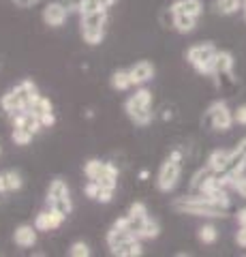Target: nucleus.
<instances>
[{
	"mask_svg": "<svg viewBox=\"0 0 246 257\" xmlns=\"http://www.w3.org/2000/svg\"><path fill=\"white\" fill-rule=\"evenodd\" d=\"M237 223H240L242 227H246V208H240V210H237Z\"/></svg>",
	"mask_w": 246,
	"mask_h": 257,
	"instance_id": "36",
	"label": "nucleus"
},
{
	"mask_svg": "<svg viewBox=\"0 0 246 257\" xmlns=\"http://www.w3.org/2000/svg\"><path fill=\"white\" fill-rule=\"evenodd\" d=\"M131 216V221H133V225H137V223H141L148 216V208H146V204L144 202H133L131 206H129V212H126Z\"/></svg>",
	"mask_w": 246,
	"mask_h": 257,
	"instance_id": "24",
	"label": "nucleus"
},
{
	"mask_svg": "<svg viewBox=\"0 0 246 257\" xmlns=\"http://www.w3.org/2000/svg\"><path fill=\"white\" fill-rule=\"evenodd\" d=\"M33 138H35L33 131H28V128H24V126H13L11 140L15 146H28V144L33 142Z\"/></svg>",
	"mask_w": 246,
	"mask_h": 257,
	"instance_id": "22",
	"label": "nucleus"
},
{
	"mask_svg": "<svg viewBox=\"0 0 246 257\" xmlns=\"http://www.w3.org/2000/svg\"><path fill=\"white\" fill-rule=\"evenodd\" d=\"M84 193H86V197L88 199H94V202H97V197L101 193V184L97 180H88V184L84 187Z\"/></svg>",
	"mask_w": 246,
	"mask_h": 257,
	"instance_id": "31",
	"label": "nucleus"
},
{
	"mask_svg": "<svg viewBox=\"0 0 246 257\" xmlns=\"http://www.w3.org/2000/svg\"><path fill=\"white\" fill-rule=\"evenodd\" d=\"M229 187L233 191H237V195H242L246 199V176H235V178H231Z\"/></svg>",
	"mask_w": 246,
	"mask_h": 257,
	"instance_id": "30",
	"label": "nucleus"
},
{
	"mask_svg": "<svg viewBox=\"0 0 246 257\" xmlns=\"http://www.w3.org/2000/svg\"><path fill=\"white\" fill-rule=\"evenodd\" d=\"M173 20V28H176L180 35H188V32H193L197 28V18H190V15H171Z\"/></svg>",
	"mask_w": 246,
	"mask_h": 257,
	"instance_id": "19",
	"label": "nucleus"
},
{
	"mask_svg": "<svg viewBox=\"0 0 246 257\" xmlns=\"http://www.w3.org/2000/svg\"><path fill=\"white\" fill-rule=\"evenodd\" d=\"M242 9V0H216V11L220 15H233Z\"/></svg>",
	"mask_w": 246,
	"mask_h": 257,
	"instance_id": "25",
	"label": "nucleus"
},
{
	"mask_svg": "<svg viewBox=\"0 0 246 257\" xmlns=\"http://www.w3.org/2000/svg\"><path fill=\"white\" fill-rule=\"evenodd\" d=\"M235 242H237V246L246 248V227H242V225H240V229H237V234H235Z\"/></svg>",
	"mask_w": 246,
	"mask_h": 257,
	"instance_id": "35",
	"label": "nucleus"
},
{
	"mask_svg": "<svg viewBox=\"0 0 246 257\" xmlns=\"http://www.w3.org/2000/svg\"><path fill=\"white\" fill-rule=\"evenodd\" d=\"M35 227L39 231H52V219H50V210H43L35 216Z\"/></svg>",
	"mask_w": 246,
	"mask_h": 257,
	"instance_id": "28",
	"label": "nucleus"
},
{
	"mask_svg": "<svg viewBox=\"0 0 246 257\" xmlns=\"http://www.w3.org/2000/svg\"><path fill=\"white\" fill-rule=\"evenodd\" d=\"M169 13L171 15H176V13L190 15V18L199 20L201 13H203V3H201V0H176V3H171Z\"/></svg>",
	"mask_w": 246,
	"mask_h": 257,
	"instance_id": "13",
	"label": "nucleus"
},
{
	"mask_svg": "<svg viewBox=\"0 0 246 257\" xmlns=\"http://www.w3.org/2000/svg\"><path fill=\"white\" fill-rule=\"evenodd\" d=\"M67 15H69L67 5H62L60 0H54V3H47V5H45L41 18H43L45 26H50V28H60V26H65Z\"/></svg>",
	"mask_w": 246,
	"mask_h": 257,
	"instance_id": "9",
	"label": "nucleus"
},
{
	"mask_svg": "<svg viewBox=\"0 0 246 257\" xmlns=\"http://www.w3.org/2000/svg\"><path fill=\"white\" fill-rule=\"evenodd\" d=\"M242 13H244V20H246V0H242Z\"/></svg>",
	"mask_w": 246,
	"mask_h": 257,
	"instance_id": "40",
	"label": "nucleus"
},
{
	"mask_svg": "<svg viewBox=\"0 0 246 257\" xmlns=\"http://www.w3.org/2000/svg\"><path fill=\"white\" fill-rule=\"evenodd\" d=\"M154 64L150 62V60H139V62H135L133 67L129 69V75H131V82L133 86H144L148 84L150 79H154Z\"/></svg>",
	"mask_w": 246,
	"mask_h": 257,
	"instance_id": "11",
	"label": "nucleus"
},
{
	"mask_svg": "<svg viewBox=\"0 0 246 257\" xmlns=\"http://www.w3.org/2000/svg\"><path fill=\"white\" fill-rule=\"evenodd\" d=\"M244 170H246V138L237 144L235 150H231V159H229V165H227V170L223 174H227L229 182H231V178L242 176Z\"/></svg>",
	"mask_w": 246,
	"mask_h": 257,
	"instance_id": "10",
	"label": "nucleus"
},
{
	"mask_svg": "<svg viewBox=\"0 0 246 257\" xmlns=\"http://www.w3.org/2000/svg\"><path fill=\"white\" fill-rule=\"evenodd\" d=\"M218 50L212 43H197L186 50V62L199 75H214V60Z\"/></svg>",
	"mask_w": 246,
	"mask_h": 257,
	"instance_id": "4",
	"label": "nucleus"
},
{
	"mask_svg": "<svg viewBox=\"0 0 246 257\" xmlns=\"http://www.w3.org/2000/svg\"><path fill=\"white\" fill-rule=\"evenodd\" d=\"M39 120H41V124L43 128H52L54 124H56V114H54V109L52 111H43V114H37Z\"/></svg>",
	"mask_w": 246,
	"mask_h": 257,
	"instance_id": "32",
	"label": "nucleus"
},
{
	"mask_svg": "<svg viewBox=\"0 0 246 257\" xmlns=\"http://www.w3.org/2000/svg\"><path fill=\"white\" fill-rule=\"evenodd\" d=\"M112 199H114V191L101 189V193H99V197H97V202H99V204H112Z\"/></svg>",
	"mask_w": 246,
	"mask_h": 257,
	"instance_id": "33",
	"label": "nucleus"
},
{
	"mask_svg": "<svg viewBox=\"0 0 246 257\" xmlns=\"http://www.w3.org/2000/svg\"><path fill=\"white\" fill-rule=\"evenodd\" d=\"M0 193H9V189H7V176H5V172L0 174Z\"/></svg>",
	"mask_w": 246,
	"mask_h": 257,
	"instance_id": "37",
	"label": "nucleus"
},
{
	"mask_svg": "<svg viewBox=\"0 0 246 257\" xmlns=\"http://www.w3.org/2000/svg\"><path fill=\"white\" fill-rule=\"evenodd\" d=\"M109 84H112V88L116 92H126L133 88V82H131V75H129V69H118L112 73V77H109Z\"/></svg>",
	"mask_w": 246,
	"mask_h": 257,
	"instance_id": "17",
	"label": "nucleus"
},
{
	"mask_svg": "<svg viewBox=\"0 0 246 257\" xmlns=\"http://www.w3.org/2000/svg\"><path fill=\"white\" fill-rule=\"evenodd\" d=\"M169 159H173V161H182V152H180V150H171Z\"/></svg>",
	"mask_w": 246,
	"mask_h": 257,
	"instance_id": "38",
	"label": "nucleus"
},
{
	"mask_svg": "<svg viewBox=\"0 0 246 257\" xmlns=\"http://www.w3.org/2000/svg\"><path fill=\"white\" fill-rule=\"evenodd\" d=\"M47 208H58L62 214H71L73 212V199H71V191L69 184L62 178H54L47 187V197H45Z\"/></svg>",
	"mask_w": 246,
	"mask_h": 257,
	"instance_id": "6",
	"label": "nucleus"
},
{
	"mask_svg": "<svg viewBox=\"0 0 246 257\" xmlns=\"http://www.w3.org/2000/svg\"><path fill=\"white\" fill-rule=\"evenodd\" d=\"M5 176H7V189H9V193H15V191H20L24 187V178H22L20 172L7 170Z\"/></svg>",
	"mask_w": 246,
	"mask_h": 257,
	"instance_id": "26",
	"label": "nucleus"
},
{
	"mask_svg": "<svg viewBox=\"0 0 246 257\" xmlns=\"http://www.w3.org/2000/svg\"><path fill=\"white\" fill-rule=\"evenodd\" d=\"M233 71V56L231 52H218L216 60H214V75L216 77H231Z\"/></svg>",
	"mask_w": 246,
	"mask_h": 257,
	"instance_id": "15",
	"label": "nucleus"
},
{
	"mask_svg": "<svg viewBox=\"0 0 246 257\" xmlns=\"http://www.w3.org/2000/svg\"><path fill=\"white\" fill-rule=\"evenodd\" d=\"M135 234H137L139 240H154L161 236V225H158V221H154L152 216H146L141 223L135 225Z\"/></svg>",
	"mask_w": 246,
	"mask_h": 257,
	"instance_id": "14",
	"label": "nucleus"
},
{
	"mask_svg": "<svg viewBox=\"0 0 246 257\" xmlns=\"http://www.w3.org/2000/svg\"><path fill=\"white\" fill-rule=\"evenodd\" d=\"M205 122H208L214 131H229L235 120H233L231 109L227 107V103L216 101L208 107V111H205Z\"/></svg>",
	"mask_w": 246,
	"mask_h": 257,
	"instance_id": "8",
	"label": "nucleus"
},
{
	"mask_svg": "<svg viewBox=\"0 0 246 257\" xmlns=\"http://www.w3.org/2000/svg\"><path fill=\"white\" fill-rule=\"evenodd\" d=\"M54 109V105H52V101L47 99V96H39V101L35 103L33 107H30V111H35V114H43V111H52Z\"/></svg>",
	"mask_w": 246,
	"mask_h": 257,
	"instance_id": "29",
	"label": "nucleus"
},
{
	"mask_svg": "<svg viewBox=\"0 0 246 257\" xmlns=\"http://www.w3.org/2000/svg\"><path fill=\"white\" fill-rule=\"evenodd\" d=\"M139 178H141V180H146V178H150V172H146V170H141V172H139Z\"/></svg>",
	"mask_w": 246,
	"mask_h": 257,
	"instance_id": "39",
	"label": "nucleus"
},
{
	"mask_svg": "<svg viewBox=\"0 0 246 257\" xmlns=\"http://www.w3.org/2000/svg\"><path fill=\"white\" fill-rule=\"evenodd\" d=\"M107 11H92L82 15V39L90 47H97L105 39Z\"/></svg>",
	"mask_w": 246,
	"mask_h": 257,
	"instance_id": "5",
	"label": "nucleus"
},
{
	"mask_svg": "<svg viewBox=\"0 0 246 257\" xmlns=\"http://www.w3.org/2000/svg\"><path fill=\"white\" fill-rule=\"evenodd\" d=\"M171 208L180 214H190V216H210V219H216V216H225L227 208L214 204L212 199H208L203 193H197V195H184L173 199Z\"/></svg>",
	"mask_w": 246,
	"mask_h": 257,
	"instance_id": "2",
	"label": "nucleus"
},
{
	"mask_svg": "<svg viewBox=\"0 0 246 257\" xmlns=\"http://www.w3.org/2000/svg\"><path fill=\"white\" fill-rule=\"evenodd\" d=\"M197 238H199L201 244H214L218 240V229L214 227L212 223L203 225V227H199V231H197Z\"/></svg>",
	"mask_w": 246,
	"mask_h": 257,
	"instance_id": "23",
	"label": "nucleus"
},
{
	"mask_svg": "<svg viewBox=\"0 0 246 257\" xmlns=\"http://www.w3.org/2000/svg\"><path fill=\"white\" fill-rule=\"evenodd\" d=\"M0 155H3V148H0Z\"/></svg>",
	"mask_w": 246,
	"mask_h": 257,
	"instance_id": "41",
	"label": "nucleus"
},
{
	"mask_svg": "<svg viewBox=\"0 0 246 257\" xmlns=\"http://www.w3.org/2000/svg\"><path fill=\"white\" fill-rule=\"evenodd\" d=\"M116 5V0H79V15L92 13V11H107Z\"/></svg>",
	"mask_w": 246,
	"mask_h": 257,
	"instance_id": "18",
	"label": "nucleus"
},
{
	"mask_svg": "<svg viewBox=\"0 0 246 257\" xmlns=\"http://www.w3.org/2000/svg\"><path fill=\"white\" fill-rule=\"evenodd\" d=\"M39 88L30 77L22 79L18 86H13L11 90H7L0 96V107H3L9 116H15L20 111H28L30 107L39 101Z\"/></svg>",
	"mask_w": 246,
	"mask_h": 257,
	"instance_id": "1",
	"label": "nucleus"
},
{
	"mask_svg": "<svg viewBox=\"0 0 246 257\" xmlns=\"http://www.w3.org/2000/svg\"><path fill=\"white\" fill-rule=\"evenodd\" d=\"M124 114L129 116V120L135 126H148L152 122V92L148 88L139 86L129 99L124 101Z\"/></svg>",
	"mask_w": 246,
	"mask_h": 257,
	"instance_id": "3",
	"label": "nucleus"
},
{
	"mask_svg": "<svg viewBox=\"0 0 246 257\" xmlns=\"http://www.w3.org/2000/svg\"><path fill=\"white\" fill-rule=\"evenodd\" d=\"M90 246L84 242V240H75L73 244L69 246V255L71 257H90Z\"/></svg>",
	"mask_w": 246,
	"mask_h": 257,
	"instance_id": "27",
	"label": "nucleus"
},
{
	"mask_svg": "<svg viewBox=\"0 0 246 257\" xmlns=\"http://www.w3.org/2000/svg\"><path fill=\"white\" fill-rule=\"evenodd\" d=\"M233 120L237 124H244L246 126V105H240L235 111H233Z\"/></svg>",
	"mask_w": 246,
	"mask_h": 257,
	"instance_id": "34",
	"label": "nucleus"
},
{
	"mask_svg": "<svg viewBox=\"0 0 246 257\" xmlns=\"http://www.w3.org/2000/svg\"><path fill=\"white\" fill-rule=\"evenodd\" d=\"M37 227L35 225H28V223H22L15 227L13 231V242L18 244L20 248H33L37 244Z\"/></svg>",
	"mask_w": 246,
	"mask_h": 257,
	"instance_id": "12",
	"label": "nucleus"
},
{
	"mask_svg": "<svg viewBox=\"0 0 246 257\" xmlns=\"http://www.w3.org/2000/svg\"><path fill=\"white\" fill-rule=\"evenodd\" d=\"M112 255H118V257H139V255H144V246H141L139 240H133V242H126L124 246L116 248Z\"/></svg>",
	"mask_w": 246,
	"mask_h": 257,
	"instance_id": "21",
	"label": "nucleus"
},
{
	"mask_svg": "<svg viewBox=\"0 0 246 257\" xmlns=\"http://www.w3.org/2000/svg\"><path fill=\"white\" fill-rule=\"evenodd\" d=\"M229 159H231V152L227 150H214L208 157V170L214 174H223L229 165Z\"/></svg>",
	"mask_w": 246,
	"mask_h": 257,
	"instance_id": "16",
	"label": "nucleus"
},
{
	"mask_svg": "<svg viewBox=\"0 0 246 257\" xmlns=\"http://www.w3.org/2000/svg\"><path fill=\"white\" fill-rule=\"evenodd\" d=\"M103 170H105V161H101V159H88L84 163V174L88 180H99Z\"/></svg>",
	"mask_w": 246,
	"mask_h": 257,
	"instance_id": "20",
	"label": "nucleus"
},
{
	"mask_svg": "<svg viewBox=\"0 0 246 257\" xmlns=\"http://www.w3.org/2000/svg\"><path fill=\"white\" fill-rule=\"evenodd\" d=\"M180 176H182V165H180V161L167 159V161H165V163L161 165L158 174H156V189L161 191V193H171L173 189L178 187Z\"/></svg>",
	"mask_w": 246,
	"mask_h": 257,
	"instance_id": "7",
	"label": "nucleus"
}]
</instances>
